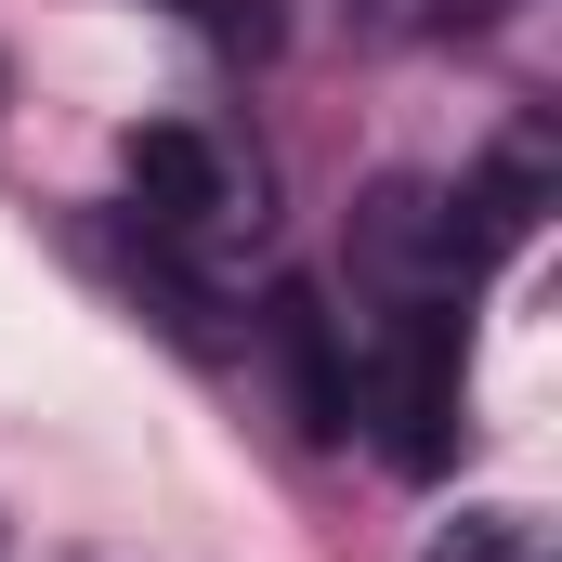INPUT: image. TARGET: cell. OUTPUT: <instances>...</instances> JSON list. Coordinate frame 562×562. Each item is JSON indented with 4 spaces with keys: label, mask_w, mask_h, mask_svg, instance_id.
Here are the masks:
<instances>
[{
    "label": "cell",
    "mask_w": 562,
    "mask_h": 562,
    "mask_svg": "<svg viewBox=\"0 0 562 562\" xmlns=\"http://www.w3.org/2000/svg\"><path fill=\"white\" fill-rule=\"evenodd\" d=\"M340 262H353V288H367L380 314H458V301L484 288V262H497V223H484L458 183L393 170V183H367V196H353Z\"/></svg>",
    "instance_id": "6da1fadb"
},
{
    "label": "cell",
    "mask_w": 562,
    "mask_h": 562,
    "mask_svg": "<svg viewBox=\"0 0 562 562\" xmlns=\"http://www.w3.org/2000/svg\"><path fill=\"white\" fill-rule=\"evenodd\" d=\"M276 353H288V393H301V431L340 445V431H353V340H340V314H327L314 288L276 301Z\"/></svg>",
    "instance_id": "277c9868"
},
{
    "label": "cell",
    "mask_w": 562,
    "mask_h": 562,
    "mask_svg": "<svg viewBox=\"0 0 562 562\" xmlns=\"http://www.w3.org/2000/svg\"><path fill=\"white\" fill-rule=\"evenodd\" d=\"M132 223L170 249V262H223V249H262V157H236L223 132H196V119H157L132 132Z\"/></svg>",
    "instance_id": "7a4b0ae2"
},
{
    "label": "cell",
    "mask_w": 562,
    "mask_h": 562,
    "mask_svg": "<svg viewBox=\"0 0 562 562\" xmlns=\"http://www.w3.org/2000/svg\"><path fill=\"white\" fill-rule=\"evenodd\" d=\"M431 562H550V537H537V510H458Z\"/></svg>",
    "instance_id": "8992f818"
},
{
    "label": "cell",
    "mask_w": 562,
    "mask_h": 562,
    "mask_svg": "<svg viewBox=\"0 0 562 562\" xmlns=\"http://www.w3.org/2000/svg\"><path fill=\"white\" fill-rule=\"evenodd\" d=\"M524 0H353V40H393V53H419V40H484V26H510Z\"/></svg>",
    "instance_id": "5b68a950"
},
{
    "label": "cell",
    "mask_w": 562,
    "mask_h": 562,
    "mask_svg": "<svg viewBox=\"0 0 562 562\" xmlns=\"http://www.w3.org/2000/svg\"><path fill=\"white\" fill-rule=\"evenodd\" d=\"M353 431L393 458V471H445L458 458V314H367L353 340Z\"/></svg>",
    "instance_id": "3957f363"
},
{
    "label": "cell",
    "mask_w": 562,
    "mask_h": 562,
    "mask_svg": "<svg viewBox=\"0 0 562 562\" xmlns=\"http://www.w3.org/2000/svg\"><path fill=\"white\" fill-rule=\"evenodd\" d=\"M196 26L236 40V53H276V0H196Z\"/></svg>",
    "instance_id": "52a82bcc"
}]
</instances>
